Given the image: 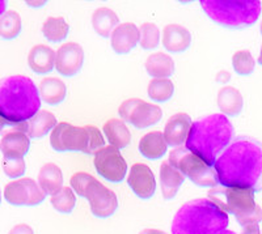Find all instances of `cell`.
Here are the masks:
<instances>
[{"label":"cell","instance_id":"6da1fadb","mask_svg":"<svg viewBox=\"0 0 262 234\" xmlns=\"http://www.w3.org/2000/svg\"><path fill=\"white\" fill-rule=\"evenodd\" d=\"M217 182L227 189L259 190L262 181V146L248 137L231 142L214 163Z\"/></svg>","mask_w":262,"mask_h":234},{"label":"cell","instance_id":"7a4b0ae2","mask_svg":"<svg viewBox=\"0 0 262 234\" xmlns=\"http://www.w3.org/2000/svg\"><path fill=\"white\" fill-rule=\"evenodd\" d=\"M41 109L39 90L28 76L15 75L0 81V116L8 125H21Z\"/></svg>","mask_w":262,"mask_h":234},{"label":"cell","instance_id":"3957f363","mask_svg":"<svg viewBox=\"0 0 262 234\" xmlns=\"http://www.w3.org/2000/svg\"><path fill=\"white\" fill-rule=\"evenodd\" d=\"M233 126L224 114H211L198 119L191 126L186 148L207 165L214 166L216 158L231 144Z\"/></svg>","mask_w":262,"mask_h":234},{"label":"cell","instance_id":"277c9868","mask_svg":"<svg viewBox=\"0 0 262 234\" xmlns=\"http://www.w3.org/2000/svg\"><path fill=\"white\" fill-rule=\"evenodd\" d=\"M228 215L219 200L195 199L174 215L172 234H217L226 230Z\"/></svg>","mask_w":262,"mask_h":234},{"label":"cell","instance_id":"5b68a950","mask_svg":"<svg viewBox=\"0 0 262 234\" xmlns=\"http://www.w3.org/2000/svg\"><path fill=\"white\" fill-rule=\"evenodd\" d=\"M202 9L216 24L226 28H248L261 16L258 0H202Z\"/></svg>","mask_w":262,"mask_h":234},{"label":"cell","instance_id":"8992f818","mask_svg":"<svg viewBox=\"0 0 262 234\" xmlns=\"http://www.w3.org/2000/svg\"><path fill=\"white\" fill-rule=\"evenodd\" d=\"M50 146L57 152H83L96 154L105 147L101 131L95 126L75 127L70 123H58L50 133Z\"/></svg>","mask_w":262,"mask_h":234},{"label":"cell","instance_id":"52a82bcc","mask_svg":"<svg viewBox=\"0 0 262 234\" xmlns=\"http://www.w3.org/2000/svg\"><path fill=\"white\" fill-rule=\"evenodd\" d=\"M168 162L182 174L190 178L196 186L214 187L219 183L214 168L207 165L202 158L189 151L186 147L173 149Z\"/></svg>","mask_w":262,"mask_h":234},{"label":"cell","instance_id":"ba28073f","mask_svg":"<svg viewBox=\"0 0 262 234\" xmlns=\"http://www.w3.org/2000/svg\"><path fill=\"white\" fill-rule=\"evenodd\" d=\"M254 193L252 189H227L224 191L226 204H222L227 214L235 215L236 220L242 226L258 224L262 220V209L256 204Z\"/></svg>","mask_w":262,"mask_h":234},{"label":"cell","instance_id":"9c48e42d","mask_svg":"<svg viewBox=\"0 0 262 234\" xmlns=\"http://www.w3.org/2000/svg\"><path fill=\"white\" fill-rule=\"evenodd\" d=\"M118 114L123 122H128L139 130L151 127L163 118V110L158 105L149 104L139 98L123 101L119 106Z\"/></svg>","mask_w":262,"mask_h":234},{"label":"cell","instance_id":"30bf717a","mask_svg":"<svg viewBox=\"0 0 262 234\" xmlns=\"http://www.w3.org/2000/svg\"><path fill=\"white\" fill-rule=\"evenodd\" d=\"M46 198V194L42 191L38 182L33 181L32 178H21L17 181L9 182L4 187V199L9 204L21 207V205L41 204Z\"/></svg>","mask_w":262,"mask_h":234},{"label":"cell","instance_id":"8fae6325","mask_svg":"<svg viewBox=\"0 0 262 234\" xmlns=\"http://www.w3.org/2000/svg\"><path fill=\"white\" fill-rule=\"evenodd\" d=\"M83 198L90 202L92 214L98 219H107L113 216L118 209V199L116 194L104 186L101 182H98L95 177L86 186Z\"/></svg>","mask_w":262,"mask_h":234},{"label":"cell","instance_id":"7c38bea8","mask_svg":"<svg viewBox=\"0 0 262 234\" xmlns=\"http://www.w3.org/2000/svg\"><path fill=\"white\" fill-rule=\"evenodd\" d=\"M95 169L97 173L112 183L122 182L127 173V163L119 149L114 147H104L101 151H98L93 158Z\"/></svg>","mask_w":262,"mask_h":234},{"label":"cell","instance_id":"4fadbf2b","mask_svg":"<svg viewBox=\"0 0 262 234\" xmlns=\"http://www.w3.org/2000/svg\"><path fill=\"white\" fill-rule=\"evenodd\" d=\"M84 63V50L79 43L62 44L55 54V69L64 77L79 74Z\"/></svg>","mask_w":262,"mask_h":234},{"label":"cell","instance_id":"5bb4252c","mask_svg":"<svg viewBox=\"0 0 262 234\" xmlns=\"http://www.w3.org/2000/svg\"><path fill=\"white\" fill-rule=\"evenodd\" d=\"M127 183L133 193L140 199L152 198L156 190L155 175L149 169V166L144 163H134L131 166L130 173H128Z\"/></svg>","mask_w":262,"mask_h":234},{"label":"cell","instance_id":"9a60e30c","mask_svg":"<svg viewBox=\"0 0 262 234\" xmlns=\"http://www.w3.org/2000/svg\"><path fill=\"white\" fill-rule=\"evenodd\" d=\"M139 39V28L133 22H123V24H119L112 33V49L118 55H126L137 48Z\"/></svg>","mask_w":262,"mask_h":234},{"label":"cell","instance_id":"2e32d148","mask_svg":"<svg viewBox=\"0 0 262 234\" xmlns=\"http://www.w3.org/2000/svg\"><path fill=\"white\" fill-rule=\"evenodd\" d=\"M191 118L185 113H177L170 116L164 127V137L168 146L181 147L186 143L191 130Z\"/></svg>","mask_w":262,"mask_h":234},{"label":"cell","instance_id":"e0dca14e","mask_svg":"<svg viewBox=\"0 0 262 234\" xmlns=\"http://www.w3.org/2000/svg\"><path fill=\"white\" fill-rule=\"evenodd\" d=\"M57 125L58 121L53 113L45 111V110H39L32 119H29L25 123L17 125L16 130L27 133L29 139H41V137L46 136L50 131L57 127Z\"/></svg>","mask_w":262,"mask_h":234},{"label":"cell","instance_id":"ac0fdd59","mask_svg":"<svg viewBox=\"0 0 262 234\" xmlns=\"http://www.w3.org/2000/svg\"><path fill=\"white\" fill-rule=\"evenodd\" d=\"M30 139L23 131L12 130L7 132L0 142V151L4 158H24L29 152Z\"/></svg>","mask_w":262,"mask_h":234},{"label":"cell","instance_id":"d6986e66","mask_svg":"<svg viewBox=\"0 0 262 234\" xmlns=\"http://www.w3.org/2000/svg\"><path fill=\"white\" fill-rule=\"evenodd\" d=\"M191 44V33L185 27L177 24L167 25L163 30V46L173 54L188 50Z\"/></svg>","mask_w":262,"mask_h":234},{"label":"cell","instance_id":"ffe728a7","mask_svg":"<svg viewBox=\"0 0 262 234\" xmlns=\"http://www.w3.org/2000/svg\"><path fill=\"white\" fill-rule=\"evenodd\" d=\"M55 51L46 44H37L28 54V64L37 75H46L55 67Z\"/></svg>","mask_w":262,"mask_h":234},{"label":"cell","instance_id":"44dd1931","mask_svg":"<svg viewBox=\"0 0 262 234\" xmlns=\"http://www.w3.org/2000/svg\"><path fill=\"white\" fill-rule=\"evenodd\" d=\"M185 181V175L181 172L173 168L168 161L161 163L160 166V183L161 193L165 200H170L179 193L180 187Z\"/></svg>","mask_w":262,"mask_h":234},{"label":"cell","instance_id":"7402d4cb","mask_svg":"<svg viewBox=\"0 0 262 234\" xmlns=\"http://www.w3.org/2000/svg\"><path fill=\"white\" fill-rule=\"evenodd\" d=\"M38 184L46 195H55L63 189L62 170L55 163H45L38 173Z\"/></svg>","mask_w":262,"mask_h":234},{"label":"cell","instance_id":"603a6c76","mask_svg":"<svg viewBox=\"0 0 262 234\" xmlns=\"http://www.w3.org/2000/svg\"><path fill=\"white\" fill-rule=\"evenodd\" d=\"M217 106L226 116H236L244 107V98L233 86H224L217 93Z\"/></svg>","mask_w":262,"mask_h":234},{"label":"cell","instance_id":"cb8c5ba5","mask_svg":"<svg viewBox=\"0 0 262 234\" xmlns=\"http://www.w3.org/2000/svg\"><path fill=\"white\" fill-rule=\"evenodd\" d=\"M168 144L165 142L164 133L159 131L146 133L139 142V152L142 156L148 160H159L167 153Z\"/></svg>","mask_w":262,"mask_h":234},{"label":"cell","instance_id":"d4e9b609","mask_svg":"<svg viewBox=\"0 0 262 234\" xmlns=\"http://www.w3.org/2000/svg\"><path fill=\"white\" fill-rule=\"evenodd\" d=\"M105 136L111 146L117 149H123L131 143V132L126 123L121 119H109L102 127Z\"/></svg>","mask_w":262,"mask_h":234},{"label":"cell","instance_id":"484cf974","mask_svg":"<svg viewBox=\"0 0 262 234\" xmlns=\"http://www.w3.org/2000/svg\"><path fill=\"white\" fill-rule=\"evenodd\" d=\"M38 90L42 100L51 106L62 104L67 96V86L57 77H45L39 84Z\"/></svg>","mask_w":262,"mask_h":234},{"label":"cell","instance_id":"4316f807","mask_svg":"<svg viewBox=\"0 0 262 234\" xmlns=\"http://www.w3.org/2000/svg\"><path fill=\"white\" fill-rule=\"evenodd\" d=\"M144 68L149 76L155 79H168L174 72V60L168 54H151L146 59Z\"/></svg>","mask_w":262,"mask_h":234},{"label":"cell","instance_id":"83f0119b","mask_svg":"<svg viewBox=\"0 0 262 234\" xmlns=\"http://www.w3.org/2000/svg\"><path fill=\"white\" fill-rule=\"evenodd\" d=\"M119 25V18L114 11L106 7L97 8L92 15L93 30L102 38L112 36L113 30Z\"/></svg>","mask_w":262,"mask_h":234},{"label":"cell","instance_id":"f1b7e54d","mask_svg":"<svg viewBox=\"0 0 262 234\" xmlns=\"http://www.w3.org/2000/svg\"><path fill=\"white\" fill-rule=\"evenodd\" d=\"M42 33L48 41L55 43L67 38L70 25L63 17H49L42 25Z\"/></svg>","mask_w":262,"mask_h":234},{"label":"cell","instance_id":"f546056e","mask_svg":"<svg viewBox=\"0 0 262 234\" xmlns=\"http://www.w3.org/2000/svg\"><path fill=\"white\" fill-rule=\"evenodd\" d=\"M23 30V21L16 11H7L0 16V38L15 39Z\"/></svg>","mask_w":262,"mask_h":234},{"label":"cell","instance_id":"4dcf8cb0","mask_svg":"<svg viewBox=\"0 0 262 234\" xmlns=\"http://www.w3.org/2000/svg\"><path fill=\"white\" fill-rule=\"evenodd\" d=\"M174 85L169 79H152L148 84L147 95L156 102H167L173 97Z\"/></svg>","mask_w":262,"mask_h":234},{"label":"cell","instance_id":"1f68e13d","mask_svg":"<svg viewBox=\"0 0 262 234\" xmlns=\"http://www.w3.org/2000/svg\"><path fill=\"white\" fill-rule=\"evenodd\" d=\"M50 203L57 212L63 215H69L74 210L76 205V196L71 187H63L58 194L51 196Z\"/></svg>","mask_w":262,"mask_h":234},{"label":"cell","instance_id":"d6a6232c","mask_svg":"<svg viewBox=\"0 0 262 234\" xmlns=\"http://www.w3.org/2000/svg\"><path fill=\"white\" fill-rule=\"evenodd\" d=\"M139 44L143 50H155L160 43V29L154 22H144L139 28Z\"/></svg>","mask_w":262,"mask_h":234},{"label":"cell","instance_id":"836d02e7","mask_svg":"<svg viewBox=\"0 0 262 234\" xmlns=\"http://www.w3.org/2000/svg\"><path fill=\"white\" fill-rule=\"evenodd\" d=\"M232 65L233 69L240 76H249L254 71L256 62L252 54L248 50H240L233 54L232 57Z\"/></svg>","mask_w":262,"mask_h":234},{"label":"cell","instance_id":"e575fe53","mask_svg":"<svg viewBox=\"0 0 262 234\" xmlns=\"http://www.w3.org/2000/svg\"><path fill=\"white\" fill-rule=\"evenodd\" d=\"M27 170L24 158H4L3 172L9 178H18Z\"/></svg>","mask_w":262,"mask_h":234},{"label":"cell","instance_id":"d590c367","mask_svg":"<svg viewBox=\"0 0 262 234\" xmlns=\"http://www.w3.org/2000/svg\"><path fill=\"white\" fill-rule=\"evenodd\" d=\"M8 234H34V230L27 224H18L13 226Z\"/></svg>","mask_w":262,"mask_h":234},{"label":"cell","instance_id":"8d00e7d4","mask_svg":"<svg viewBox=\"0 0 262 234\" xmlns=\"http://www.w3.org/2000/svg\"><path fill=\"white\" fill-rule=\"evenodd\" d=\"M242 234H261L259 233L258 224H250V225L244 226Z\"/></svg>","mask_w":262,"mask_h":234},{"label":"cell","instance_id":"74e56055","mask_svg":"<svg viewBox=\"0 0 262 234\" xmlns=\"http://www.w3.org/2000/svg\"><path fill=\"white\" fill-rule=\"evenodd\" d=\"M229 77H231V75H229L228 72L223 71V72H219V74H217L216 79L219 83H226V81L229 80Z\"/></svg>","mask_w":262,"mask_h":234},{"label":"cell","instance_id":"f35d334b","mask_svg":"<svg viewBox=\"0 0 262 234\" xmlns=\"http://www.w3.org/2000/svg\"><path fill=\"white\" fill-rule=\"evenodd\" d=\"M139 234H168L163 230H159V229H143Z\"/></svg>","mask_w":262,"mask_h":234},{"label":"cell","instance_id":"ab89813d","mask_svg":"<svg viewBox=\"0 0 262 234\" xmlns=\"http://www.w3.org/2000/svg\"><path fill=\"white\" fill-rule=\"evenodd\" d=\"M7 6H8V3L6 0H0V16L7 12Z\"/></svg>","mask_w":262,"mask_h":234},{"label":"cell","instance_id":"60d3db41","mask_svg":"<svg viewBox=\"0 0 262 234\" xmlns=\"http://www.w3.org/2000/svg\"><path fill=\"white\" fill-rule=\"evenodd\" d=\"M7 125H8V122H7L3 116H0V132H2V130H3Z\"/></svg>","mask_w":262,"mask_h":234},{"label":"cell","instance_id":"b9f144b4","mask_svg":"<svg viewBox=\"0 0 262 234\" xmlns=\"http://www.w3.org/2000/svg\"><path fill=\"white\" fill-rule=\"evenodd\" d=\"M30 7H41V6H45L46 2H39V3H34V2H27Z\"/></svg>","mask_w":262,"mask_h":234},{"label":"cell","instance_id":"7bdbcfd3","mask_svg":"<svg viewBox=\"0 0 262 234\" xmlns=\"http://www.w3.org/2000/svg\"><path fill=\"white\" fill-rule=\"evenodd\" d=\"M217 234H235V233H233V231H231V230H227V229H226V230L221 231V233H217Z\"/></svg>","mask_w":262,"mask_h":234},{"label":"cell","instance_id":"ee69618b","mask_svg":"<svg viewBox=\"0 0 262 234\" xmlns=\"http://www.w3.org/2000/svg\"><path fill=\"white\" fill-rule=\"evenodd\" d=\"M258 63L262 65V48H261V53H259V58H258Z\"/></svg>","mask_w":262,"mask_h":234},{"label":"cell","instance_id":"f6af8a7d","mask_svg":"<svg viewBox=\"0 0 262 234\" xmlns=\"http://www.w3.org/2000/svg\"><path fill=\"white\" fill-rule=\"evenodd\" d=\"M259 30H261V34H262V21H261V25H259Z\"/></svg>","mask_w":262,"mask_h":234},{"label":"cell","instance_id":"bcb514c9","mask_svg":"<svg viewBox=\"0 0 262 234\" xmlns=\"http://www.w3.org/2000/svg\"><path fill=\"white\" fill-rule=\"evenodd\" d=\"M0 204H2V191H0Z\"/></svg>","mask_w":262,"mask_h":234}]
</instances>
